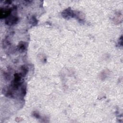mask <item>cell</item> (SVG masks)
I'll return each mask as SVG.
<instances>
[{
    "instance_id": "6da1fadb",
    "label": "cell",
    "mask_w": 123,
    "mask_h": 123,
    "mask_svg": "<svg viewBox=\"0 0 123 123\" xmlns=\"http://www.w3.org/2000/svg\"><path fill=\"white\" fill-rule=\"evenodd\" d=\"M11 13V9L8 10H3L1 9V18H2L3 17H5L7 16L9 14H10Z\"/></svg>"
}]
</instances>
